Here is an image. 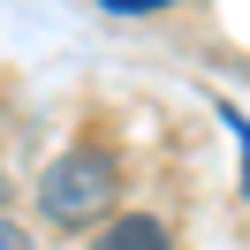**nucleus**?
Instances as JSON below:
<instances>
[{
	"label": "nucleus",
	"mask_w": 250,
	"mask_h": 250,
	"mask_svg": "<svg viewBox=\"0 0 250 250\" xmlns=\"http://www.w3.org/2000/svg\"><path fill=\"white\" fill-rule=\"evenodd\" d=\"M0 250H31V235H23V228H16L8 212H0Z\"/></svg>",
	"instance_id": "39448f33"
},
{
	"label": "nucleus",
	"mask_w": 250,
	"mask_h": 250,
	"mask_svg": "<svg viewBox=\"0 0 250 250\" xmlns=\"http://www.w3.org/2000/svg\"><path fill=\"white\" fill-rule=\"evenodd\" d=\"M106 16H159V8H174V0H99Z\"/></svg>",
	"instance_id": "20e7f679"
},
{
	"label": "nucleus",
	"mask_w": 250,
	"mask_h": 250,
	"mask_svg": "<svg viewBox=\"0 0 250 250\" xmlns=\"http://www.w3.org/2000/svg\"><path fill=\"white\" fill-rule=\"evenodd\" d=\"M91 250H174V235H167V220H152V212H114V220H99Z\"/></svg>",
	"instance_id": "f03ea898"
},
{
	"label": "nucleus",
	"mask_w": 250,
	"mask_h": 250,
	"mask_svg": "<svg viewBox=\"0 0 250 250\" xmlns=\"http://www.w3.org/2000/svg\"><path fill=\"white\" fill-rule=\"evenodd\" d=\"M114 205H122V159L106 144H68L61 159H46V174H38L46 228H99V220H114Z\"/></svg>",
	"instance_id": "f257e3e1"
},
{
	"label": "nucleus",
	"mask_w": 250,
	"mask_h": 250,
	"mask_svg": "<svg viewBox=\"0 0 250 250\" xmlns=\"http://www.w3.org/2000/svg\"><path fill=\"white\" fill-rule=\"evenodd\" d=\"M0 205H8V167H0Z\"/></svg>",
	"instance_id": "423d86ee"
},
{
	"label": "nucleus",
	"mask_w": 250,
	"mask_h": 250,
	"mask_svg": "<svg viewBox=\"0 0 250 250\" xmlns=\"http://www.w3.org/2000/svg\"><path fill=\"white\" fill-rule=\"evenodd\" d=\"M220 122L235 129V152H243V197H250V122H243V114L228 106V99H220Z\"/></svg>",
	"instance_id": "7ed1b4c3"
}]
</instances>
